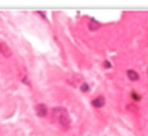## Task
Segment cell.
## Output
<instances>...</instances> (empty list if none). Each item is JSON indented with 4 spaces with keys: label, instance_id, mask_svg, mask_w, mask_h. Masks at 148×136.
I'll list each match as a JSON object with an SVG mask.
<instances>
[{
    "label": "cell",
    "instance_id": "obj_1",
    "mask_svg": "<svg viewBox=\"0 0 148 136\" xmlns=\"http://www.w3.org/2000/svg\"><path fill=\"white\" fill-rule=\"evenodd\" d=\"M51 118L57 122L62 129H68L71 126V118L66 108L64 107H53L51 109Z\"/></svg>",
    "mask_w": 148,
    "mask_h": 136
},
{
    "label": "cell",
    "instance_id": "obj_2",
    "mask_svg": "<svg viewBox=\"0 0 148 136\" xmlns=\"http://www.w3.org/2000/svg\"><path fill=\"white\" fill-rule=\"evenodd\" d=\"M0 53L5 56V58H10L13 55V52L10 50V47L6 44V43H0Z\"/></svg>",
    "mask_w": 148,
    "mask_h": 136
},
{
    "label": "cell",
    "instance_id": "obj_3",
    "mask_svg": "<svg viewBox=\"0 0 148 136\" xmlns=\"http://www.w3.org/2000/svg\"><path fill=\"white\" fill-rule=\"evenodd\" d=\"M35 109H36V114L38 116H40V118H44V116L47 115V107L44 104H38L35 107Z\"/></svg>",
    "mask_w": 148,
    "mask_h": 136
},
{
    "label": "cell",
    "instance_id": "obj_4",
    "mask_svg": "<svg viewBox=\"0 0 148 136\" xmlns=\"http://www.w3.org/2000/svg\"><path fill=\"white\" fill-rule=\"evenodd\" d=\"M91 104H92L94 107H97V108L103 107L104 104H105V98H104L103 96H98L97 98H95V99L91 101Z\"/></svg>",
    "mask_w": 148,
    "mask_h": 136
},
{
    "label": "cell",
    "instance_id": "obj_5",
    "mask_svg": "<svg viewBox=\"0 0 148 136\" xmlns=\"http://www.w3.org/2000/svg\"><path fill=\"white\" fill-rule=\"evenodd\" d=\"M99 27H101V24H99L97 21H95V20H91V21L88 23V28H89V30H91V31L98 30Z\"/></svg>",
    "mask_w": 148,
    "mask_h": 136
},
{
    "label": "cell",
    "instance_id": "obj_6",
    "mask_svg": "<svg viewBox=\"0 0 148 136\" xmlns=\"http://www.w3.org/2000/svg\"><path fill=\"white\" fill-rule=\"evenodd\" d=\"M127 76H128V78H130L131 81H136V80H139V74H138L136 71L132 70V69L127 70Z\"/></svg>",
    "mask_w": 148,
    "mask_h": 136
},
{
    "label": "cell",
    "instance_id": "obj_7",
    "mask_svg": "<svg viewBox=\"0 0 148 136\" xmlns=\"http://www.w3.org/2000/svg\"><path fill=\"white\" fill-rule=\"evenodd\" d=\"M81 90H82V91H84V92H86V91H88V90H89V85H88L87 83H83V84L81 85Z\"/></svg>",
    "mask_w": 148,
    "mask_h": 136
},
{
    "label": "cell",
    "instance_id": "obj_8",
    "mask_svg": "<svg viewBox=\"0 0 148 136\" xmlns=\"http://www.w3.org/2000/svg\"><path fill=\"white\" fill-rule=\"evenodd\" d=\"M132 98L135 99V100H139V99H140V96H138L136 92H132Z\"/></svg>",
    "mask_w": 148,
    "mask_h": 136
},
{
    "label": "cell",
    "instance_id": "obj_9",
    "mask_svg": "<svg viewBox=\"0 0 148 136\" xmlns=\"http://www.w3.org/2000/svg\"><path fill=\"white\" fill-rule=\"evenodd\" d=\"M104 66H105V68H110V67H111V65H110L109 61H105V62H104Z\"/></svg>",
    "mask_w": 148,
    "mask_h": 136
}]
</instances>
